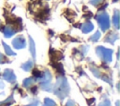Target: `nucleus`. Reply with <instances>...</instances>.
Segmentation results:
<instances>
[{"mask_svg":"<svg viewBox=\"0 0 120 106\" xmlns=\"http://www.w3.org/2000/svg\"><path fill=\"white\" fill-rule=\"evenodd\" d=\"M118 38H119V36H118L117 33H115V32H110V33H108L106 35V37L104 38V41L105 42H108L110 44H113L114 41L117 40Z\"/></svg>","mask_w":120,"mask_h":106,"instance_id":"obj_7","label":"nucleus"},{"mask_svg":"<svg viewBox=\"0 0 120 106\" xmlns=\"http://www.w3.org/2000/svg\"><path fill=\"white\" fill-rule=\"evenodd\" d=\"M99 38H100V32L99 31H97L93 36H91L89 38V40L92 41V42H97L99 39Z\"/></svg>","mask_w":120,"mask_h":106,"instance_id":"obj_17","label":"nucleus"},{"mask_svg":"<svg viewBox=\"0 0 120 106\" xmlns=\"http://www.w3.org/2000/svg\"><path fill=\"white\" fill-rule=\"evenodd\" d=\"M3 78L8 83H15V81H16V76H15L13 70H11V69H5V71L3 73Z\"/></svg>","mask_w":120,"mask_h":106,"instance_id":"obj_6","label":"nucleus"},{"mask_svg":"<svg viewBox=\"0 0 120 106\" xmlns=\"http://www.w3.org/2000/svg\"><path fill=\"white\" fill-rule=\"evenodd\" d=\"M115 105H116V106H119V100H117V101H116V103H115Z\"/></svg>","mask_w":120,"mask_h":106,"instance_id":"obj_30","label":"nucleus"},{"mask_svg":"<svg viewBox=\"0 0 120 106\" xmlns=\"http://www.w3.org/2000/svg\"><path fill=\"white\" fill-rule=\"evenodd\" d=\"M119 22H120V17H119V10L115 9L114 14L112 16V24L114 25L115 29H119Z\"/></svg>","mask_w":120,"mask_h":106,"instance_id":"obj_11","label":"nucleus"},{"mask_svg":"<svg viewBox=\"0 0 120 106\" xmlns=\"http://www.w3.org/2000/svg\"><path fill=\"white\" fill-rule=\"evenodd\" d=\"M81 29H82V31L83 32V33H89V32H91L93 29H94V25H93V23L90 22V21H87L86 23H84L82 26H81Z\"/></svg>","mask_w":120,"mask_h":106,"instance_id":"obj_9","label":"nucleus"},{"mask_svg":"<svg viewBox=\"0 0 120 106\" xmlns=\"http://www.w3.org/2000/svg\"><path fill=\"white\" fill-rule=\"evenodd\" d=\"M83 17H84V18H87V19H88V18H91V17H92V13H91V12H88V14H85Z\"/></svg>","mask_w":120,"mask_h":106,"instance_id":"obj_27","label":"nucleus"},{"mask_svg":"<svg viewBox=\"0 0 120 106\" xmlns=\"http://www.w3.org/2000/svg\"><path fill=\"white\" fill-rule=\"evenodd\" d=\"M43 106H55V102H54V100H52V99H51L49 98H46L44 99Z\"/></svg>","mask_w":120,"mask_h":106,"instance_id":"obj_18","label":"nucleus"},{"mask_svg":"<svg viewBox=\"0 0 120 106\" xmlns=\"http://www.w3.org/2000/svg\"><path fill=\"white\" fill-rule=\"evenodd\" d=\"M4 87H5V84H4V83L0 81V89H3Z\"/></svg>","mask_w":120,"mask_h":106,"instance_id":"obj_29","label":"nucleus"},{"mask_svg":"<svg viewBox=\"0 0 120 106\" xmlns=\"http://www.w3.org/2000/svg\"><path fill=\"white\" fill-rule=\"evenodd\" d=\"M12 45L15 49L20 50V49H22L26 46V41L22 36H18L12 40Z\"/></svg>","mask_w":120,"mask_h":106,"instance_id":"obj_5","label":"nucleus"},{"mask_svg":"<svg viewBox=\"0 0 120 106\" xmlns=\"http://www.w3.org/2000/svg\"><path fill=\"white\" fill-rule=\"evenodd\" d=\"M51 64H52V66L56 69V71H57V72L61 73V74H64V68H63L62 64H60V63H59V62H57V61H52Z\"/></svg>","mask_w":120,"mask_h":106,"instance_id":"obj_13","label":"nucleus"},{"mask_svg":"<svg viewBox=\"0 0 120 106\" xmlns=\"http://www.w3.org/2000/svg\"><path fill=\"white\" fill-rule=\"evenodd\" d=\"M112 1H113V2H117L118 0H112Z\"/></svg>","mask_w":120,"mask_h":106,"instance_id":"obj_31","label":"nucleus"},{"mask_svg":"<svg viewBox=\"0 0 120 106\" xmlns=\"http://www.w3.org/2000/svg\"><path fill=\"white\" fill-rule=\"evenodd\" d=\"M52 73L50 72V70L48 69H45L43 71V73H41V76L37 79L40 84V87L45 90V91H48V92H52V85L51 83V81H52Z\"/></svg>","mask_w":120,"mask_h":106,"instance_id":"obj_2","label":"nucleus"},{"mask_svg":"<svg viewBox=\"0 0 120 106\" xmlns=\"http://www.w3.org/2000/svg\"><path fill=\"white\" fill-rule=\"evenodd\" d=\"M17 32V29H15L14 27L10 26V25H6L4 28H3V34L6 38H10L12 37L15 33Z\"/></svg>","mask_w":120,"mask_h":106,"instance_id":"obj_8","label":"nucleus"},{"mask_svg":"<svg viewBox=\"0 0 120 106\" xmlns=\"http://www.w3.org/2000/svg\"><path fill=\"white\" fill-rule=\"evenodd\" d=\"M7 62H8V60L6 58V56L3 53H0V64H4V63H7Z\"/></svg>","mask_w":120,"mask_h":106,"instance_id":"obj_23","label":"nucleus"},{"mask_svg":"<svg viewBox=\"0 0 120 106\" xmlns=\"http://www.w3.org/2000/svg\"><path fill=\"white\" fill-rule=\"evenodd\" d=\"M95 101V98H91V99H87V102H88V104L90 105V104H93L92 102H94Z\"/></svg>","mask_w":120,"mask_h":106,"instance_id":"obj_28","label":"nucleus"},{"mask_svg":"<svg viewBox=\"0 0 120 106\" xmlns=\"http://www.w3.org/2000/svg\"><path fill=\"white\" fill-rule=\"evenodd\" d=\"M29 38V52L33 57V59H36V46H35V42L32 38L31 36L28 37Z\"/></svg>","mask_w":120,"mask_h":106,"instance_id":"obj_10","label":"nucleus"},{"mask_svg":"<svg viewBox=\"0 0 120 106\" xmlns=\"http://www.w3.org/2000/svg\"><path fill=\"white\" fill-rule=\"evenodd\" d=\"M37 90H38V87H37V86H34V87L31 88V91H32V93H34V94H36Z\"/></svg>","mask_w":120,"mask_h":106,"instance_id":"obj_26","label":"nucleus"},{"mask_svg":"<svg viewBox=\"0 0 120 106\" xmlns=\"http://www.w3.org/2000/svg\"><path fill=\"white\" fill-rule=\"evenodd\" d=\"M14 102V99H13V96H9L8 98H6L5 100L3 101H0V106H9L11 103Z\"/></svg>","mask_w":120,"mask_h":106,"instance_id":"obj_15","label":"nucleus"},{"mask_svg":"<svg viewBox=\"0 0 120 106\" xmlns=\"http://www.w3.org/2000/svg\"><path fill=\"white\" fill-rule=\"evenodd\" d=\"M52 92L57 96L61 100L64 99L69 93V85L67 79L64 76L57 77L56 83L52 87Z\"/></svg>","mask_w":120,"mask_h":106,"instance_id":"obj_1","label":"nucleus"},{"mask_svg":"<svg viewBox=\"0 0 120 106\" xmlns=\"http://www.w3.org/2000/svg\"><path fill=\"white\" fill-rule=\"evenodd\" d=\"M66 106H76V104H75V101H73V100H68V102L66 103Z\"/></svg>","mask_w":120,"mask_h":106,"instance_id":"obj_24","label":"nucleus"},{"mask_svg":"<svg viewBox=\"0 0 120 106\" xmlns=\"http://www.w3.org/2000/svg\"><path fill=\"white\" fill-rule=\"evenodd\" d=\"M88 49H89V47L88 46H84V45H82L81 48H80V53L82 54V56L83 57L85 54H86V53H87V51H88Z\"/></svg>","mask_w":120,"mask_h":106,"instance_id":"obj_19","label":"nucleus"},{"mask_svg":"<svg viewBox=\"0 0 120 106\" xmlns=\"http://www.w3.org/2000/svg\"><path fill=\"white\" fill-rule=\"evenodd\" d=\"M32 73H33V76L35 77V78H37V79H38L40 76H41V72L38 70V69H37V68H35V69H33V71H32Z\"/></svg>","mask_w":120,"mask_h":106,"instance_id":"obj_20","label":"nucleus"},{"mask_svg":"<svg viewBox=\"0 0 120 106\" xmlns=\"http://www.w3.org/2000/svg\"><path fill=\"white\" fill-rule=\"evenodd\" d=\"M96 53L98 56L105 63H110L112 58V50L105 48L103 46H98L96 48Z\"/></svg>","mask_w":120,"mask_h":106,"instance_id":"obj_3","label":"nucleus"},{"mask_svg":"<svg viewBox=\"0 0 120 106\" xmlns=\"http://www.w3.org/2000/svg\"><path fill=\"white\" fill-rule=\"evenodd\" d=\"M38 104H39V101H38V100H35L34 102H32V103H29V104H27V105H24V106H38Z\"/></svg>","mask_w":120,"mask_h":106,"instance_id":"obj_25","label":"nucleus"},{"mask_svg":"<svg viewBox=\"0 0 120 106\" xmlns=\"http://www.w3.org/2000/svg\"><path fill=\"white\" fill-rule=\"evenodd\" d=\"M2 44H3V47H4V49H5V52H6V53L8 54V55H11V56H13V55H16V53L9 48V46L7 44V43H5L4 41L2 42Z\"/></svg>","mask_w":120,"mask_h":106,"instance_id":"obj_16","label":"nucleus"},{"mask_svg":"<svg viewBox=\"0 0 120 106\" xmlns=\"http://www.w3.org/2000/svg\"><path fill=\"white\" fill-rule=\"evenodd\" d=\"M96 20L98 23V25L103 32L107 31L110 28V19H109V15L107 14V12L100 11L96 16Z\"/></svg>","mask_w":120,"mask_h":106,"instance_id":"obj_4","label":"nucleus"},{"mask_svg":"<svg viewBox=\"0 0 120 106\" xmlns=\"http://www.w3.org/2000/svg\"><path fill=\"white\" fill-rule=\"evenodd\" d=\"M33 66H34L33 61H32V60H28V61H26L25 63H23V64L21 66V68H22L23 70H25V71H30V70L33 68Z\"/></svg>","mask_w":120,"mask_h":106,"instance_id":"obj_12","label":"nucleus"},{"mask_svg":"<svg viewBox=\"0 0 120 106\" xmlns=\"http://www.w3.org/2000/svg\"><path fill=\"white\" fill-rule=\"evenodd\" d=\"M103 0H89V3L91 4V5H93V6H98L101 2H102Z\"/></svg>","mask_w":120,"mask_h":106,"instance_id":"obj_22","label":"nucleus"},{"mask_svg":"<svg viewBox=\"0 0 120 106\" xmlns=\"http://www.w3.org/2000/svg\"><path fill=\"white\" fill-rule=\"evenodd\" d=\"M98 106H111V102H110L109 99H105V100L101 101V102L98 104Z\"/></svg>","mask_w":120,"mask_h":106,"instance_id":"obj_21","label":"nucleus"},{"mask_svg":"<svg viewBox=\"0 0 120 106\" xmlns=\"http://www.w3.org/2000/svg\"><path fill=\"white\" fill-rule=\"evenodd\" d=\"M35 82H36L35 79L32 78V77H31V78H26V79H24L23 82H22V86H23V87H30L31 85L34 84Z\"/></svg>","mask_w":120,"mask_h":106,"instance_id":"obj_14","label":"nucleus"}]
</instances>
